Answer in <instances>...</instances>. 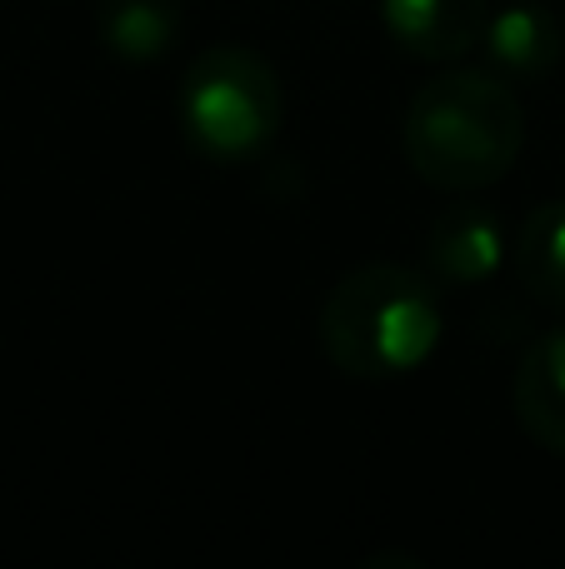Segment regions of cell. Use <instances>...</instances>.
Returning <instances> with one entry per match:
<instances>
[{
  "mask_svg": "<svg viewBox=\"0 0 565 569\" xmlns=\"http://www.w3.org/2000/svg\"><path fill=\"white\" fill-rule=\"evenodd\" d=\"M406 160L436 190H486L506 180L526 146V110L490 70H446L410 96L400 120Z\"/></svg>",
  "mask_w": 565,
  "mask_h": 569,
  "instance_id": "1",
  "label": "cell"
},
{
  "mask_svg": "<svg viewBox=\"0 0 565 569\" xmlns=\"http://www.w3.org/2000/svg\"><path fill=\"white\" fill-rule=\"evenodd\" d=\"M446 310H440L436 280L416 266L370 260L336 280L320 305V350L340 375L356 380H396L436 355Z\"/></svg>",
  "mask_w": 565,
  "mask_h": 569,
  "instance_id": "2",
  "label": "cell"
},
{
  "mask_svg": "<svg viewBox=\"0 0 565 569\" xmlns=\"http://www.w3.org/2000/svg\"><path fill=\"white\" fill-rule=\"evenodd\" d=\"M286 96L270 60L250 46H210L180 80V130L196 156L216 166L256 160L276 140Z\"/></svg>",
  "mask_w": 565,
  "mask_h": 569,
  "instance_id": "3",
  "label": "cell"
},
{
  "mask_svg": "<svg viewBox=\"0 0 565 569\" xmlns=\"http://www.w3.org/2000/svg\"><path fill=\"white\" fill-rule=\"evenodd\" d=\"M506 220L490 206L460 200V206L440 210L426 230V266L436 280L456 284V290H476L490 284L506 266Z\"/></svg>",
  "mask_w": 565,
  "mask_h": 569,
  "instance_id": "4",
  "label": "cell"
},
{
  "mask_svg": "<svg viewBox=\"0 0 565 569\" xmlns=\"http://www.w3.org/2000/svg\"><path fill=\"white\" fill-rule=\"evenodd\" d=\"M380 20L410 60H460L486 36L490 0H380Z\"/></svg>",
  "mask_w": 565,
  "mask_h": 569,
  "instance_id": "5",
  "label": "cell"
},
{
  "mask_svg": "<svg viewBox=\"0 0 565 569\" xmlns=\"http://www.w3.org/2000/svg\"><path fill=\"white\" fill-rule=\"evenodd\" d=\"M516 425L551 455H565V325L526 345L511 380Z\"/></svg>",
  "mask_w": 565,
  "mask_h": 569,
  "instance_id": "6",
  "label": "cell"
},
{
  "mask_svg": "<svg viewBox=\"0 0 565 569\" xmlns=\"http://www.w3.org/2000/svg\"><path fill=\"white\" fill-rule=\"evenodd\" d=\"M486 60L506 76H546L551 66H561L565 56V26L551 16L536 0H521V6H506L486 20Z\"/></svg>",
  "mask_w": 565,
  "mask_h": 569,
  "instance_id": "7",
  "label": "cell"
},
{
  "mask_svg": "<svg viewBox=\"0 0 565 569\" xmlns=\"http://www.w3.org/2000/svg\"><path fill=\"white\" fill-rule=\"evenodd\" d=\"M100 46L126 66H156L176 50L180 30H186V10L180 0H100L96 10Z\"/></svg>",
  "mask_w": 565,
  "mask_h": 569,
  "instance_id": "8",
  "label": "cell"
},
{
  "mask_svg": "<svg viewBox=\"0 0 565 569\" xmlns=\"http://www.w3.org/2000/svg\"><path fill=\"white\" fill-rule=\"evenodd\" d=\"M516 276L531 300L565 310V200L536 206L516 230Z\"/></svg>",
  "mask_w": 565,
  "mask_h": 569,
  "instance_id": "9",
  "label": "cell"
}]
</instances>
